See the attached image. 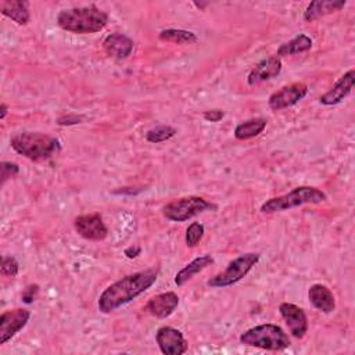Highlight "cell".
I'll return each mask as SVG.
<instances>
[{
    "instance_id": "obj_1",
    "label": "cell",
    "mask_w": 355,
    "mask_h": 355,
    "mask_svg": "<svg viewBox=\"0 0 355 355\" xmlns=\"http://www.w3.org/2000/svg\"><path fill=\"white\" fill-rule=\"evenodd\" d=\"M158 277V269L150 268L146 270L126 275L115 283L110 284L98 297V309L103 313H111L122 305L130 302L146 290H148Z\"/></svg>"
},
{
    "instance_id": "obj_2",
    "label": "cell",
    "mask_w": 355,
    "mask_h": 355,
    "mask_svg": "<svg viewBox=\"0 0 355 355\" xmlns=\"http://www.w3.org/2000/svg\"><path fill=\"white\" fill-rule=\"evenodd\" d=\"M57 24L67 32L87 35L103 31L108 24V15L94 4L72 7L60 11L57 15Z\"/></svg>"
},
{
    "instance_id": "obj_3",
    "label": "cell",
    "mask_w": 355,
    "mask_h": 355,
    "mask_svg": "<svg viewBox=\"0 0 355 355\" xmlns=\"http://www.w3.org/2000/svg\"><path fill=\"white\" fill-rule=\"evenodd\" d=\"M10 144L15 153L35 162L51 158L60 148V141L55 137L39 132L17 133L10 139Z\"/></svg>"
},
{
    "instance_id": "obj_4",
    "label": "cell",
    "mask_w": 355,
    "mask_h": 355,
    "mask_svg": "<svg viewBox=\"0 0 355 355\" xmlns=\"http://www.w3.org/2000/svg\"><path fill=\"white\" fill-rule=\"evenodd\" d=\"M326 200H327V196L320 189L312 187V186H298L283 196H277L266 200L261 205V212L275 214V212L287 211L295 207H301L305 204H320Z\"/></svg>"
},
{
    "instance_id": "obj_5",
    "label": "cell",
    "mask_w": 355,
    "mask_h": 355,
    "mask_svg": "<svg viewBox=\"0 0 355 355\" xmlns=\"http://www.w3.org/2000/svg\"><path fill=\"white\" fill-rule=\"evenodd\" d=\"M240 343L266 351H283L291 344L287 333L273 323H263L245 330L240 336Z\"/></svg>"
},
{
    "instance_id": "obj_6",
    "label": "cell",
    "mask_w": 355,
    "mask_h": 355,
    "mask_svg": "<svg viewBox=\"0 0 355 355\" xmlns=\"http://www.w3.org/2000/svg\"><path fill=\"white\" fill-rule=\"evenodd\" d=\"M259 254L258 252H247L243 255H239L233 261L229 262L225 270L216 273L214 277H211L207 284L212 288H220V287H229L240 282L247 273L258 263Z\"/></svg>"
},
{
    "instance_id": "obj_7",
    "label": "cell",
    "mask_w": 355,
    "mask_h": 355,
    "mask_svg": "<svg viewBox=\"0 0 355 355\" xmlns=\"http://www.w3.org/2000/svg\"><path fill=\"white\" fill-rule=\"evenodd\" d=\"M208 209H216V205L211 204L202 197L189 196L173 200L162 207V215L172 222H186Z\"/></svg>"
},
{
    "instance_id": "obj_8",
    "label": "cell",
    "mask_w": 355,
    "mask_h": 355,
    "mask_svg": "<svg viewBox=\"0 0 355 355\" xmlns=\"http://www.w3.org/2000/svg\"><path fill=\"white\" fill-rule=\"evenodd\" d=\"M308 94V86L302 82H295L283 86L277 92L272 93L268 98V104L273 111L288 108L301 101Z\"/></svg>"
},
{
    "instance_id": "obj_9",
    "label": "cell",
    "mask_w": 355,
    "mask_h": 355,
    "mask_svg": "<svg viewBox=\"0 0 355 355\" xmlns=\"http://www.w3.org/2000/svg\"><path fill=\"white\" fill-rule=\"evenodd\" d=\"M31 312L24 308L4 311L0 316V345L11 340L29 322Z\"/></svg>"
},
{
    "instance_id": "obj_10",
    "label": "cell",
    "mask_w": 355,
    "mask_h": 355,
    "mask_svg": "<svg viewBox=\"0 0 355 355\" xmlns=\"http://www.w3.org/2000/svg\"><path fill=\"white\" fill-rule=\"evenodd\" d=\"M155 341L159 347V351L165 355H182L189 348L183 333L171 326L159 327L155 333Z\"/></svg>"
},
{
    "instance_id": "obj_11",
    "label": "cell",
    "mask_w": 355,
    "mask_h": 355,
    "mask_svg": "<svg viewBox=\"0 0 355 355\" xmlns=\"http://www.w3.org/2000/svg\"><path fill=\"white\" fill-rule=\"evenodd\" d=\"M73 227L79 236L92 241H101L108 234V229L98 214L76 216L73 220Z\"/></svg>"
},
{
    "instance_id": "obj_12",
    "label": "cell",
    "mask_w": 355,
    "mask_h": 355,
    "mask_svg": "<svg viewBox=\"0 0 355 355\" xmlns=\"http://www.w3.org/2000/svg\"><path fill=\"white\" fill-rule=\"evenodd\" d=\"M279 312L284 319L290 333L295 338H302L308 331V318L302 308L291 302H283L279 305Z\"/></svg>"
},
{
    "instance_id": "obj_13",
    "label": "cell",
    "mask_w": 355,
    "mask_h": 355,
    "mask_svg": "<svg viewBox=\"0 0 355 355\" xmlns=\"http://www.w3.org/2000/svg\"><path fill=\"white\" fill-rule=\"evenodd\" d=\"M354 82H355V71L349 69L326 93H323L319 97V103L323 105L340 104L352 92Z\"/></svg>"
},
{
    "instance_id": "obj_14",
    "label": "cell",
    "mask_w": 355,
    "mask_h": 355,
    "mask_svg": "<svg viewBox=\"0 0 355 355\" xmlns=\"http://www.w3.org/2000/svg\"><path fill=\"white\" fill-rule=\"evenodd\" d=\"M280 71H282V60L277 58L276 55H270L254 65V68L250 71L247 76V82L250 86H257L262 82L276 78L280 73Z\"/></svg>"
},
{
    "instance_id": "obj_15",
    "label": "cell",
    "mask_w": 355,
    "mask_h": 355,
    "mask_svg": "<svg viewBox=\"0 0 355 355\" xmlns=\"http://www.w3.org/2000/svg\"><path fill=\"white\" fill-rule=\"evenodd\" d=\"M178 305H179L178 294L173 291H166V293H161V294L151 297L147 301L144 309L150 315H153L158 319H165L175 312Z\"/></svg>"
},
{
    "instance_id": "obj_16",
    "label": "cell",
    "mask_w": 355,
    "mask_h": 355,
    "mask_svg": "<svg viewBox=\"0 0 355 355\" xmlns=\"http://www.w3.org/2000/svg\"><path fill=\"white\" fill-rule=\"evenodd\" d=\"M135 43L133 40L119 32L108 35L103 42V49L108 57H112L115 60H125L128 58L133 51Z\"/></svg>"
},
{
    "instance_id": "obj_17",
    "label": "cell",
    "mask_w": 355,
    "mask_h": 355,
    "mask_svg": "<svg viewBox=\"0 0 355 355\" xmlns=\"http://www.w3.org/2000/svg\"><path fill=\"white\" fill-rule=\"evenodd\" d=\"M308 298L313 308L323 313H331L336 309V300L331 290L320 283H315L308 290Z\"/></svg>"
},
{
    "instance_id": "obj_18",
    "label": "cell",
    "mask_w": 355,
    "mask_h": 355,
    "mask_svg": "<svg viewBox=\"0 0 355 355\" xmlns=\"http://www.w3.org/2000/svg\"><path fill=\"white\" fill-rule=\"evenodd\" d=\"M347 1L344 0H315L308 4V7L304 11V21L312 22L320 17H324L327 14L340 11L344 8Z\"/></svg>"
},
{
    "instance_id": "obj_19",
    "label": "cell",
    "mask_w": 355,
    "mask_h": 355,
    "mask_svg": "<svg viewBox=\"0 0 355 355\" xmlns=\"http://www.w3.org/2000/svg\"><path fill=\"white\" fill-rule=\"evenodd\" d=\"M214 263V258L209 254L201 255L194 258L191 262H189L187 265H184L176 275H175V284L176 286H183L186 284L189 280H191L196 275H198L200 272H202L204 269H207L208 266H211Z\"/></svg>"
},
{
    "instance_id": "obj_20",
    "label": "cell",
    "mask_w": 355,
    "mask_h": 355,
    "mask_svg": "<svg viewBox=\"0 0 355 355\" xmlns=\"http://www.w3.org/2000/svg\"><path fill=\"white\" fill-rule=\"evenodd\" d=\"M0 11L4 17L10 18L18 25H26L31 21V14L26 1L4 0L0 3Z\"/></svg>"
},
{
    "instance_id": "obj_21",
    "label": "cell",
    "mask_w": 355,
    "mask_h": 355,
    "mask_svg": "<svg viewBox=\"0 0 355 355\" xmlns=\"http://www.w3.org/2000/svg\"><path fill=\"white\" fill-rule=\"evenodd\" d=\"M312 49V39L304 33L297 35L295 37H293L291 40L283 43L277 51H276V57H287V55H295L300 53H305L308 50Z\"/></svg>"
},
{
    "instance_id": "obj_22",
    "label": "cell",
    "mask_w": 355,
    "mask_h": 355,
    "mask_svg": "<svg viewBox=\"0 0 355 355\" xmlns=\"http://www.w3.org/2000/svg\"><path fill=\"white\" fill-rule=\"evenodd\" d=\"M265 128H266L265 118H251L239 123L234 128V137L237 140H248L261 135L265 130Z\"/></svg>"
},
{
    "instance_id": "obj_23",
    "label": "cell",
    "mask_w": 355,
    "mask_h": 355,
    "mask_svg": "<svg viewBox=\"0 0 355 355\" xmlns=\"http://www.w3.org/2000/svg\"><path fill=\"white\" fill-rule=\"evenodd\" d=\"M158 36L164 42L176 43V44H193V43H197L198 40L194 32H190L186 29H176V28L162 29Z\"/></svg>"
},
{
    "instance_id": "obj_24",
    "label": "cell",
    "mask_w": 355,
    "mask_h": 355,
    "mask_svg": "<svg viewBox=\"0 0 355 355\" xmlns=\"http://www.w3.org/2000/svg\"><path fill=\"white\" fill-rule=\"evenodd\" d=\"M175 135H176L175 128H172L169 125H159V126H155V128L150 129L146 133V140L150 141V143L158 144V143H162V141H166V140L172 139Z\"/></svg>"
},
{
    "instance_id": "obj_25",
    "label": "cell",
    "mask_w": 355,
    "mask_h": 355,
    "mask_svg": "<svg viewBox=\"0 0 355 355\" xmlns=\"http://www.w3.org/2000/svg\"><path fill=\"white\" fill-rule=\"evenodd\" d=\"M204 233H205V227H204L202 223H200V222H193V223H190L189 227L186 229V234H184L186 245H187L189 248L197 247V244L201 241Z\"/></svg>"
},
{
    "instance_id": "obj_26",
    "label": "cell",
    "mask_w": 355,
    "mask_h": 355,
    "mask_svg": "<svg viewBox=\"0 0 355 355\" xmlns=\"http://www.w3.org/2000/svg\"><path fill=\"white\" fill-rule=\"evenodd\" d=\"M0 272L4 276L15 277L18 275V272H19L18 261L14 257H11V255H3L1 265H0Z\"/></svg>"
},
{
    "instance_id": "obj_27",
    "label": "cell",
    "mask_w": 355,
    "mask_h": 355,
    "mask_svg": "<svg viewBox=\"0 0 355 355\" xmlns=\"http://www.w3.org/2000/svg\"><path fill=\"white\" fill-rule=\"evenodd\" d=\"M19 172V166L15 162L3 161L0 164V184L3 186L8 179L17 176Z\"/></svg>"
},
{
    "instance_id": "obj_28",
    "label": "cell",
    "mask_w": 355,
    "mask_h": 355,
    "mask_svg": "<svg viewBox=\"0 0 355 355\" xmlns=\"http://www.w3.org/2000/svg\"><path fill=\"white\" fill-rule=\"evenodd\" d=\"M37 291H39V286H37V284H29V286H26L25 290H24L22 294H21L22 301H24L25 304L33 302V301H35V297H36V294H37Z\"/></svg>"
},
{
    "instance_id": "obj_29",
    "label": "cell",
    "mask_w": 355,
    "mask_h": 355,
    "mask_svg": "<svg viewBox=\"0 0 355 355\" xmlns=\"http://www.w3.org/2000/svg\"><path fill=\"white\" fill-rule=\"evenodd\" d=\"M82 122V116H78L75 114H68V115H62L57 119V123L60 126H69V125H76Z\"/></svg>"
},
{
    "instance_id": "obj_30",
    "label": "cell",
    "mask_w": 355,
    "mask_h": 355,
    "mask_svg": "<svg viewBox=\"0 0 355 355\" xmlns=\"http://www.w3.org/2000/svg\"><path fill=\"white\" fill-rule=\"evenodd\" d=\"M223 116H225V112L222 110H208V111H204L202 114V118L207 122H219Z\"/></svg>"
},
{
    "instance_id": "obj_31",
    "label": "cell",
    "mask_w": 355,
    "mask_h": 355,
    "mask_svg": "<svg viewBox=\"0 0 355 355\" xmlns=\"http://www.w3.org/2000/svg\"><path fill=\"white\" fill-rule=\"evenodd\" d=\"M140 252H141V247H140V245H130V247H128V248L125 250V255H126L128 258H130V259L139 257Z\"/></svg>"
},
{
    "instance_id": "obj_32",
    "label": "cell",
    "mask_w": 355,
    "mask_h": 355,
    "mask_svg": "<svg viewBox=\"0 0 355 355\" xmlns=\"http://www.w3.org/2000/svg\"><path fill=\"white\" fill-rule=\"evenodd\" d=\"M7 112H8V107H7V104L1 103V105H0V119H4V118H6V115H7Z\"/></svg>"
}]
</instances>
